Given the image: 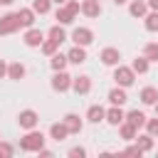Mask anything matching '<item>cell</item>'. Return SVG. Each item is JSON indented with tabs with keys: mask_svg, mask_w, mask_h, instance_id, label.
<instances>
[{
	"mask_svg": "<svg viewBox=\"0 0 158 158\" xmlns=\"http://www.w3.org/2000/svg\"><path fill=\"white\" fill-rule=\"evenodd\" d=\"M40 148H44V133L37 131V128H30L20 138V151H25V153H40Z\"/></svg>",
	"mask_w": 158,
	"mask_h": 158,
	"instance_id": "cell-1",
	"label": "cell"
},
{
	"mask_svg": "<svg viewBox=\"0 0 158 158\" xmlns=\"http://www.w3.org/2000/svg\"><path fill=\"white\" fill-rule=\"evenodd\" d=\"M114 81L118 84V86H123V89H128L133 81H136V72L131 69V67H123V64H116V69H114Z\"/></svg>",
	"mask_w": 158,
	"mask_h": 158,
	"instance_id": "cell-2",
	"label": "cell"
},
{
	"mask_svg": "<svg viewBox=\"0 0 158 158\" xmlns=\"http://www.w3.org/2000/svg\"><path fill=\"white\" fill-rule=\"evenodd\" d=\"M17 123H20V128H25V131L37 128V123H40V114H37L35 109H22V111L17 114Z\"/></svg>",
	"mask_w": 158,
	"mask_h": 158,
	"instance_id": "cell-3",
	"label": "cell"
},
{
	"mask_svg": "<svg viewBox=\"0 0 158 158\" xmlns=\"http://www.w3.org/2000/svg\"><path fill=\"white\" fill-rule=\"evenodd\" d=\"M20 27H22V25H20L17 12H7V15L0 17V35H15Z\"/></svg>",
	"mask_w": 158,
	"mask_h": 158,
	"instance_id": "cell-4",
	"label": "cell"
},
{
	"mask_svg": "<svg viewBox=\"0 0 158 158\" xmlns=\"http://www.w3.org/2000/svg\"><path fill=\"white\" fill-rule=\"evenodd\" d=\"M72 79H74V77H69V74L62 69V72H54V77H52V81H49V84H52V89H54V91L64 94V91H69V89H72Z\"/></svg>",
	"mask_w": 158,
	"mask_h": 158,
	"instance_id": "cell-5",
	"label": "cell"
},
{
	"mask_svg": "<svg viewBox=\"0 0 158 158\" xmlns=\"http://www.w3.org/2000/svg\"><path fill=\"white\" fill-rule=\"evenodd\" d=\"M72 40H74V44L89 47V44L94 42V32H91L89 27H74V32H72Z\"/></svg>",
	"mask_w": 158,
	"mask_h": 158,
	"instance_id": "cell-6",
	"label": "cell"
},
{
	"mask_svg": "<svg viewBox=\"0 0 158 158\" xmlns=\"http://www.w3.org/2000/svg\"><path fill=\"white\" fill-rule=\"evenodd\" d=\"M22 42H25L27 47H40V44L44 42V32L37 30V27H27L25 35H22Z\"/></svg>",
	"mask_w": 158,
	"mask_h": 158,
	"instance_id": "cell-7",
	"label": "cell"
},
{
	"mask_svg": "<svg viewBox=\"0 0 158 158\" xmlns=\"http://www.w3.org/2000/svg\"><path fill=\"white\" fill-rule=\"evenodd\" d=\"M99 59H101V64H106V67H116V64H121V52H118L116 47H104L101 54H99Z\"/></svg>",
	"mask_w": 158,
	"mask_h": 158,
	"instance_id": "cell-8",
	"label": "cell"
},
{
	"mask_svg": "<svg viewBox=\"0 0 158 158\" xmlns=\"http://www.w3.org/2000/svg\"><path fill=\"white\" fill-rule=\"evenodd\" d=\"M123 121H126V111H123L121 106H114V104H111V109H106V123L118 128Z\"/></svg>",
	"mask_w": 158,
	"mask_h": 158,
	"instance_id": "cell-9",
	"label": "cell"
},
{
	"mask_svg": "<svg viewBox=\"0 0 158 158\" xmlns=\"http://www.w3.org/2000/svg\"><path fill=\"white\" fill-rule=\"evenodd\" d=\"M101 12H104V7H101L99 0H81V15H84V17L94 20V17H99Z\"/></svg>",
	"mask_w": 158,
	"mask_h": 158,
	"instance_id": "cell-10",
	"label": "cell"
},
{
	"mask_svg": "<svg viewBox=\"0 0 158 158\" xmlns=\"http://www.w3.org/2000/svg\"><path fill=\"white\" fill-rule=\"evenodd\" d=\"M72 89L77 91V94H89L91 91V77H86V74H79V77H74L72 79Z\"/></svg>",
	"mask_w": 158,
	"mask_h": 158,
	"instance_id": "cell-11",
	"label": "cell"
},
{
	"mask_svg": "<svg viewBox=\"0 0 158 158\" xmlns=\"http://www.w3.org/2000/svg\"><path fill=\"white\" fill-rule=\"evenodd\" d=\"M148 2L146 0H131L128 2V12H131V17H138V20H143L146 15H148Z\"/></svg>",
	"mask_w": 158,
	"mask_h": 158,
	"instance_id": "cell-12",
	"label": "cell"
},
{
	"mask_svg": "<svg viewBox=\"0 0 158 158\" xmlns=\"http://www.w3.org/2000/svg\"><path fill=\"white\" fill-rule=\"evenodd\" d=\"M77 17V12L69 7V5H59L57 12H54V20H59V25H72Z\"/></svg>",
	"mask_w": 158,
	"mask_h": 158,
	"instance_id": "cell-13",
	"label": "cell"
},
{
	"mask_svg": "<svg viewBox=\"0 0 158 158\" xmlns=\"http://www.w3.org/2000/svg\"><path fill=\"white\" fill-rule=\"evenodd\" d=\"M67 59H69V64H84V62H86V47L74 44V47L67 52Z\"/></svg>",
	"mask_w": 158,
	"mask_h": 158,
	"instance_id": "cell-14",
	"label": "cell"
},
{
	"mask_svg": "<svg viewBox=\"0 0 158 158\" xmlns=\"http://www.w3.org/2000/svg\"><path fill=\"white\" fill-rule=\"evenodd\" d=\"M126 101H128V94H126V89L116 84V86L109 91V104H114V106H123Z\"/></svg>",
	"mask_w": 158,
	"mask_h": 158,
	"instance_id": "cell-15",
	"label": "cell"
},
{
	"mask_svg": "<svg viewBox=\"0 0 158 158\" xmlns=\"http://www.w3.org/2000/svg\"><path fill=\"white\" fill-rule=\"evenodd\" d=\"M86 121H91V123H101V121H106V109L99 106V104H91V106L86 109Z\"/></svg>",
	"mask_w": 158,
	"mask_h": 158,
	"instance_id": "cell-16",
	"label": "cell"
},
{
	"mask_svg": "<svg viewBox=\"0 0 158 158\" xmlns=\"http://www.w3.org/2000/svg\"><path fill=\"white\" fill-rule=\"evenodd\" d=\"M67 136H72V133H69V128H67V123H64V121H59V123H52V126H49V138H54L57 143H59V141H64Z\"/></svg>",
	"mask_w": 158,
	"mask_h": 158,
	"instance_id": "cell-17",
	"label": "cell"
},
{
	"mask_svg": "<svg viewBox=\"0 0 158 158\" xmlns=\"http://www.w3.org/2000/svg\"><path fill=\"white\" fill-rule=\"evenodd\" d=\"M138 99H141L146 106H156V101H158V89H156V86H143L141 94H138Z\"/></svg>",
	"mask_w": 158,
	"mask_h": 158,
	"instance_id": "cell-18",
	"label": "cell"
},
{
	"mask_svg": "<svg viewBox=\"0 0 158 158\" xmlns=\"http://www.w3.org/2000/svg\"><path fill=\"white\" fill-rule=\"evenodd\" d=\"M62 121L67 123L69 133H81V128H84V121L79 118V114H67V116H64Z\"/></svg>",
	"mask_w": 158,
	"mask_h": 158,
	"instance_id": "cell-19",
	"label": "cell"
},
{
	"mask_svg": "<svg viewBox=\"0 0 158 158\" xmlns=\"http://www.w3.org/2000/svg\"><path fill=\"white\" fill-rule=\"evenodd\" d=\"M35 15H37V12H35L32 7H20V10H17V17H20V25H22L25 30L35 25Z\"/></svg>",
	"mask_w": 158,
	"mask_h": 158,
	"instance_id": "cell-20",
	"label": "cell"
},
{
	"mask_svg": "<svg viewBox=\"0 0 158 158\" xmlns=\"http://www.w3.org/2000/svg\"><path fill=\"white\" fill-rule=\"evenodd\" d=\"M25 74H27V69H25V64H22V62H10V64H7V79L20 81Z\"/></svg>",
	"mask_w": 158,
	"mask_h": 158,
	"instance_id": "cell-21",
	"label": "cell"
},
{
	"mask_svg": "<svg viewBox=\"0 0 158 158\" xmlns=\"http://www.w3.org/2000/svg\"><path fill=\"white\" fill-rule=\"evenodd\" d=\"M118 136H121L123 141H136V136H138V128H136L133 123L123 121V123L118 126Z\"/></svg>",
	"mask_w": 158,
	"mask_h": 158,
	"instance_id": "cell-22",
	"label": "cell"
},
{
	"mask_svg": "<svg viewBox=\"0 0 158 158\" xmlns=\"http://www.w3.org/2000/svg\"><path fill=\"white\" fill-rule=\"evenodd\" d=\"M67 64H69V59H67V54H62V52H54V54L49 57V67H52L54 72L67 69Z\"/></svg>",
	"mask_w": 158,
	"mask_h": 158,
	"instance_id": "cell-23",
	"label": "cell"
},
{
	"mask_svg": "<svg viewBox=\"0 0 158 158\" xmlns=\"http://www.w3.org/2000/svg\"><path fill=\"white\" fill-rule=\"evenodd\" d=\"M146 118H148V116H146L143 111H138V109H133V111H128V114H126V121H128V123H133L136 128H143V126H146Z\"/></svg>",
	"mask_w": 158,
	"mask_h": 158,
	"instance_id": "cell-24",
	"label": "cell"
},
{
	"mask_svg": "<svg viewBox=\"0 0 158 158\" xmlns=\"http://www.w3.org/2000/svg\"><path fill=\"white\" fill-rule=\"evenodd\" d=\"M47 37H49V40H54L57 44H62V42L67 40V32H64V25H52V27L47 30Z\"/></svg>",
	"mask_w": 158,
	"mask_h": 158,
	"instance_id": "cell-25",
	"label": "cell"
},
{
	"mask_svg": "<svg viewBox=\"0 0 158 158\" xmlns=\"http://www.w3.org/2000/svg\"><path fill=\"white\" fill-rule=\"evenodd\" d=\"M136 143H138V148L143 151V153H151L153 151V136L146 131V133H141V136H136Z\"/></svg>",
	"mask_w": 158,
	"mask_h": 158,
	"instance_id": "cell-26",
	"label": "cell"
},
{
	"mask_svg": "<svg viewBox=\"0 0 158 158\" xmlns=\"http://www.w3.org/2000/svg\"><path fill=\"white\" fill-rule=\"evenodd\" d=\"M143 27L148 32H158V10H148V15L143 17Z\"/></svg>",
	"mask_w": 158,
	"mask_h": 158,
	"instance_id": "cell-27",
	"label": "cell"
},
{
	"mask_svg": "<svg viewBox=\"0 0 158 158\" xmlns=\"http://www.w3.org/2000/svg\"><path fill=\"white\" fill-rule=\"evenodd\" d=\"M148 67H151V62H148L143 54H141V57H136V59L131 62V69H133L136 74H146V72H148Z\"/></svg>",
	"mask_w": 158,
	"mask_h": 158,
	"instance_id": "cell-28",
	"label": "cell"
},
{
	"mask_svg": "<svg viewBox=\"0 0 158 158\" xmlns=\"http://www.w3.org/2000/svg\"><path fill=\"white\" fill-rule=\"evenodd\" d=\"M143 57H146L148 62H158V42H146Z\"/></svg>",
	"mask_w": 158,
	"mask_h": 158,
	"instance_id": "cell-29",
	"label": "cell"
},
{
	"mask_svg": "<svg viewBox=\"0 0 158 158\" xmlns=\"http://www.w3.org/2000/svg\"><path fill=\"white\" fill-rule=\"evenodd\" d=\"M32 10L37 15H47L52 10V0H32Z\"/></svg>",
	"mask_w": 158,
	"mask_h": 158,
	"instance_id": "cell-30",
	"label": "cell"
},
{
	"mask_svg": "<svg viewBox=\"0 0 158 158\" xmlns=\"http://www.w3.org/2000/svg\"><path fill=\"white\" fill-rule=\"evenodd\" d=\"M40 49H42V54H47V57H52V54H54V52L59 49V44H57L54 40H49V37H47V40H44V42L40 44Z\"/></svg>",
	"mask_w": 158,
	"mask_h": 158,
	"instance_id": "cell-31",
	"label": "cell"
},
{
	"mask_svg": "<svg viewBox=\"0 0 158 158\" xmlns=\"http://www.w3.org/2000/svg\"><path fill=\"white\" fill-rule=\"evenodd\" d=\"M12 153H15V146L7 141H0V158H10Z\"/></svg>",
	"mask_w": 158,
	"mask_h": 158,
	"instance_id": "cell-32",
	"label": "cell"
},
{
	"mask_svg": "<svg viewBox=\"0 0 158 158\" xmlns=\"http://www.w3.org/2000/svg\"><path fill=\"white\" fill-rule=\"evenodd\" d=\"M146 131H148L153 138L158 136V116H156V118H146Z\"/></svg>",
	"mask_w": 158,
	"mask_h": 158,
	"instance_id": "cell-33",
	"label": "cell"
},
{
	"mask_svg": "<svg viewBox=\"0 0 158 158\" xmlns=\"http://www.w3.org/2000/svg\"><path fill=\"white\" fill-rule=\"evenodd\" d=\"M84 156H86V148H81V146L69 148V158H84Z\"/></svg>",
	"mask_w": 158,
	"mask_h": 158,
	"instance_id": "cell-34",
	"label": "cell"
},
{
	"mask_svg": "<svg viewBox=\"0 0 158 158\" xmlns=\"http://www.w3.org/2000/svg\"><path fill=\"white\" fill-rule=\"evenodd\" d=\"M123 156H143V151L138 148V143H133V146H128V148H123Z\"/></svg>",
	"mask_w": 158,
	"mask_h": 158,
	"instance_id": "cell-35",
	"label": "cell"
},
{
	"mask_svg": "<svg viewBox=\"0 0 158 158\" xmlns=\"http://www.w3.org/2000/svg\"><path fill=\"white\" fill-rule=\"evenodd\" d=\"M2 77H7V62L5 59H0V79Z\"/></svg>",
	"mask_w": 158,
	"mask_h": 158,
	"instance_id": "cell-36",
	"label": "cell"
},
{
	"mask_svg": "<svg viewBox=\"0 0 158 158\" xmlns=\"http://www.w3.org/2000/svg\"><path fill=\"white\" fill-rule=\"evenodd\" d=\"M146 2H148V7H151V10H158V0H146Z\"/></svg>",
	"mask_w": 158,
	"mask_h": 158,
	"instance_id": "cell-37",
	"label": "cell"
},
{
	"mask_svg": "<svg viewBox=\"0 0 158 158\" xmlns=\"http://www.w3.org/2000/svg\"><path fill=\"white\" fill-rule=\"evenodd\" d=\"M40 156H44V158H49V156H52V151H47V148H40Z\"/></svg>",
	"mask_w": 158,
	"mask_h": 158,
	"instance_id": "cell-38",
	"label": "cell"
},
{
	"mask_svg": "<svg viewBox=\"0 0 158 158\" xmlns=\"http://www.w3.org/2000/svg\"><path fill=\"white\" fill-rule=\"evenodd\" d=\"M111 2H114V5H126L128 0H111Z\"/></svg>",
	"mask_w": 158,
	"mask_h": 158,
	"instance_id": "cell-39",
	"label": "cell"
},
{
	"mask_svg": "<svg viewBox=\"0 0 158 158\" xmlns=\"http://www.w3.org/2000/svg\"><path fill=\"white\" fill-rule=\"evenodd\" d=\"M15 0H0V5H12Z\"/></svg>",
	"mask_w": 158,
	"mask_h": 158,
	"instance_id": "cell-40",
	"label": "cell"
},
{
	"mask_svg": "<svg viewBox=\"0 0 158 158\" xmlns=\"http://www.w3.org/2000/svg\"><path fill=\"white\" fill-rule=\"evenodd\" d=\"M52 2H54V5H64L67 0H52Z\"/></svg>",
	"mask_w": 158,
	"mask_h": 158,
	"instance_id": "cell-41",
	"label": "cell"
},
{
	"mask_svg": "<svg viewBox=\"0 0 158 158\" xmlns=\"http://www.w3.org/2000/svg\"><path fill=\"white\" fill-rule=\"evenodd\" d=\"M156 116H158V101H156Z\"/></svg>",
	"mask_w": 158,
	"mask_h": 158,
	"instance_id": "cell-42",
	"label": "cell"
}]
</instances>
